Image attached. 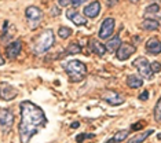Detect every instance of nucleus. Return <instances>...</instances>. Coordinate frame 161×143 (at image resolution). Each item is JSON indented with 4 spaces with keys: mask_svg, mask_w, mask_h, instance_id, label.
<instances>
[{
    "mask_svg": "<svg viewBox=\"0 0 161 143\" xmlns=\"http://www.w3.org/2000/svg\"><path fill=\"white\" fill-rule=\"evenodd\" d=\"M58 3H59V6H62V7H66L72 3V0H58Z\"/></svg>",
    "mask_w": 161,
    "mask_h": 143,
    "instance_id": "obj_28",
    "label": "nucleus"
},
{
    "mask_svg": "<svg viewBox=\"0 0 161 143\" xmlns=\"http://www.w3.org/2000/svg\"><path fill=\"white\" fill-rule=\"evenodd\" d=\"M158 25H160V26H161V17H160V19H158Z\"/></svg>",
    "mask_w": 161,
    "mask_h": 143,
    "instance_id": "obj_35",
    "label": "nucleus"
},
{
    "mask_svg": "<svg viewBox=\"0 0 161 143\" xmlns=\"http://www.w3.org/2000/svg\"><path fill=\"white\" fill-rule=\"evenodd\" d=\"M72 128H73V129H76V128H79L80 127V123H79V121H75V123H72V125H70Z\"/></svg>",
    "mask_w": 161,
    "mask_h": 143,
    "instance_id": "obj_31",
    "label": "nucleus"
},
{
    "mask_svg": "<svg viewBox=\"0 0 161 143\" xmlns=\"http://www.w3.org/2000/svg\"><path fill=\"white\" fill-rule=\"evenodd\" d=\"M58 35H59L61 39H68L72 35V29H69L66 26H61L59 30H58Z\"/></svg>",
    "mask_w": 161,
    "mask_h": 143,
    "instance_id": "obj_21",
    "label": "nucleus"
},
{
    "mask_svg": "<svg viewBox=\"0 0 161 143\" xmlns=\"http://www.w3.org/2000/svg\"><path fill=\"white\" fill-rule=\"evenodd\" d=\"M143 124H145L143 121H141V123H136V124H134V125H132V129H135V131H136V129H141Z\"/></svg>",
    "mask_w": 161,
    "mask_h": 143,
    "instance_id": "obj_30",
    "label": "nucleus"
},
{
    "mask_svg": "<svg viewBox=\"0 0 161 143\" xmlns=\"http://www.w3.org/2000/svg\"><path fill=\"white\" fill-rule=\"evenodd\" d=\"M120 46H121V39H120L119 36H116V37H113L112 40H109L105 47H106V50L113 52V51H117V48H119Z\"/></svg>",
    "mask_w": 161,
    "mask_h": 143,
    "instance_id": "obj_18",
    "label": "nucleus"
},
{
    "mask_svg": "<svg viewBox=\"0 0 161 143\" xmlns=\"http://www.w3.org/2000/svg\"><path fill=\"white\" fill-rule=\"evenodd\" d=\"M25 14H26L28 19H31V21H39L43 18V11L39 7H35V6H29L25 10Z\"/></svg>",
    "mask_w": 161,
    "mask_h": 143,
    "instance_id": "obj_13",
    "label": "nucleus"
},
{
    "mask_svg": "<svg viewBox=\"0 0 161 143\" xmlns=\"http://www.w3.org/2000/svg\"><path fill=\"white\" fill-rule=\"evenodd\" d=\"M4 63V61H3V58H2V55H0V65H3Z\"/></svg>",
    "mask_w": 161,
    "mask_h": 143,
    "instance_id": "obj_33",
    "label": "nucleus"
},
{
    "mask_svg": "<svg viewBox=\"0 0 161 143\" xmlns=\"http://www.w3.org/2000/svg\"><path fill=\"white\" fill-rule=\"evenodd\" d=\"M158 26H160L158 22L154 21V19H149V18H146V19L141 24V28L145 29V30H156Z\"/></svg>",
    "mask_w": 161,
    "mask_h": 143,
    "instance_id": "obj_19",
    "label": "nucleus"
},
{
    "mask_svg": "<svg viewBox=\"0 0 161 143\" xmlns=\"http://www.w3.org/2000/svg\"><path fill=\"white\" fill-rule=\"evenodd\" d=\"M147 98H149V92H147V91H143V92L139 95V99H141V101H146Z\"/></svg>",
    "mask_w": 161,
    "mask_h": 143,
    "instance_id": "obj_29",
    "label": "nucleus"
},
{
    "mask_svg": "<svg viewBox=\"0 0 161 143\" xmlns=\"http://www.w3.org/2000/svg\"><path fill=\"white\" fill-rule=\"evenodd\" d=\"M134 66L138 69L139 74L143 77V79H152L153 70H152V68H150L149 61L146 59L145 57H139V58H136V59L134 61Z\"/></svg>",
    "mask_w": 161,
    "mask_h": 143,
    "instance_id": "obj_4",
    "label": "nucleus"
},
{
    "mask_svg": "<svg viewBox=\"0 0 161 143\" xmlns=\"http://www.w3.org/2000/svg\"><path fill=\"white\" fill-rule=\"evenodd\" d=\"M65 70L68 72L70 80H73V81H81L83 77L87 73V68L80 61H69L65 65Z\"/></svg>",
    "mask_w": 161,
    "mask_h": 143,
    "instance_id": "obj_3",
    "label": "nucleus"
},
{
    "mask_svg": "<svg viewBox=\"0 0 161 143\" xmlns=\"http://www.w3.org/2000/svg\"><path fill=\"white\" fill-rule=\"evenodd\" d=\"M86 2H88V0H72L70 4H73V7H79V6L84 4Z\"/></svg>",
    "mask_w": 161,
    "mask_h": 143,
    "instance_id": "obj_26",
    "label": "nucleus"
},
{
    "mask_svg": "<svg viewBox=\"0 0 161 143\" xmlns=\"http://www.w3.org/2000/svg\"><path fill=\"white\" fill-rule=\"evenodd\" d=\"M102 98L112 106H119L125 102V98H124L123 95H120L119 92H116V91H110V90H106L103 95H102Z\"/></svg>",
    "mask_w": 161,
    "mask_h": 143,
    "instance_id": "obj_6",
    "label": "nucleus"
},
{
    "mask_svg": "<svg viewBox=\"0 0 161 143\" xmlns=\"http://www.w3.org/2000/svg\"><path fill=\"white\" fill-rule=\"evenodd\" d=\"M160 11V6L158 4H150L146 7V10H145V17H149V14L152 15V14H156V13H158Z\"/></svg>",
    "mask_w": 161,
    "mask_h": 143,
    "instance_id": "obj_20",
    "label": "nucleus"
},
{
    "mask_svg": "<svg viewBox=\"0 0 161 143\" xmlns=\"http://www.w3.org/2000/svg\"><path fill=\"white\" fill-rule=\"evenodd\" d=\"M68 54H79V52H81V48H80V46L79 44H70V46L68 47V51H66Z\"/></svg>",
    "mask_w": 161,
    "mask_h": 143,
    "instance_id": "obj_24",
    "label": "nucleus"
},
{
    "mask_svg": "<svg viewBox=\"0 0 161 143\" xmlns=\"http://www.w3.org/2000/svg\"><path fill=\"white\" fill-rule=\"evenodd\" d=\"M14 124V114L11 110L8 109H2L0 110V128L4 132L11 129Z\"/></svg>",
    "mask_w": 161,
    "mask_h": 143,
    "instance_id": "obj_5",
    "label": "nucleus"
},
{
    "mask_svg": "<svg viewBox=\"0 0 161 143\" xmlns=\"http://www.w3.org/2000/svg\"><path fill=\"white\" fill-rule=\"evenodd\" d=\"M128 135H130V131H127V129H124V131H119L117 134L114 135V140L116 142H123L125 138H128Z\"/></svg>",
    "mask_w": 161,
    "mask_h": 143,
    "instance_id": "obj_22",
    "label": "nucleus"
},
{
    "mask_svg": "<svg viewBox=\"0 0 161 143\" xmlns=\"http://www.w3.org/2000/svg\"><path fill=\"white\" fill-rule=\"evenodd\" d=\"M130 2H132V3H136V2H139V0H130Z\"/></svg>",
    "mask_w": 161,
    "mask_h": 143,
    "instance_id": "obj_34",
    "label": "nucleus"
},
{
    "mask_svg": "<svg viewBox=\"0 0 161 143\" xmlns=\"http://www.w3.org/2000/svg\"><path fill=\"white\" fill-rule=\"evenodd\" d=\"M150 68H152L153 73H157V72L161 70V63L160 62H152V63H150Z\"/></svg>",
    "mask_w": 161,
    "mask_h": 143,
    "instance_id": "obj_25",
    "label": "nucleus"
},
{
    "mask_svg": "<svg viewBox=\"0 0 161 143\" xmlns=\"http://www.w3.org/2000/svg\"><path fill=\"white\" fill-rule=\"evenodd\" d=\"M46 124V114L39 106L29 101L21 103V123L18 125L21 143H28Z\"/></svg>",
    "mask_w": 161,
    "mask_h": 143,
    "instance_id": "obj_1",
    "label": "nucleus"
},
{
    "mask_svg": "<svg viewBox=\"0 0 161 143\" xmlns=\"http://www.w3.org/2000/svg\"><path fill=\"white\" fill-rule=\"evenodd\" d=\"M54 44V32L51 29H47L43 33L36 37L35 44H33V52L36 55H42L47 52Z\"/></svg>",
    "mask_w": 161,
    "mask_h": 143,
    "instance_id": "obj_2",
    "label": "nucleus"
},
{
    "mask_svg": "<svg viewBox=\"0 0 161 143\" xmlns=\"http://www.w3.org/2000/svg\"><path fill=\"white\" fill-rule=\"evenodd\" d=\"M99 11H101V3L94 2V3H91L90 6H87L86 8H84V15L90 17V18H95L98 14H99Z\"/></svg>",
    "mask_w": 161,
    "mask_h": 143,
    "instance_id": "obj_14",
    "label": "nucleus"
},
{
    "mask_svg": "<svg viewBox=\"0 0 161 143\" xmlns=\"http://www.w3.org/2000/svg\"><path fill=\"white\" fill-rule=\"evenodd\" d=\"M154 118L157 123H161V98L158 99V102H157L154 107Z\"/></svg>",
    "mask_w": 161,
    "mask_h": 143,
    "instance_id": "obj_23",
    "label": "nucleus"
},
{
    "mask_svg": "<svg viewBox=\"0 0 161 143\" xmlns=\"http://www.w3.org/2000/svg\"><path fill=\"white\" fill-rule=\"evenodd\" d=\"M90 47H91V50H92V52L99 55V57L105 55V52H106V47L103 46V44H101L98 40H94V39L90 40Z\"/></svg>",
    "mask_w": 161,
    "mask_h": 143,
    "instance_id": "obj_15",
    "label": "nucleus"
},
{
    "mask_svg": "<svg viewBox=\"0 0 161 143\" xmlns=\"http://www.w3.org/2000/svg\"><path fill=\"white\" fill-rule=\"evenodd\" d=\"M153 129H147V131H145V132H141V134H138V135H135L134 138H130V140H128L127 143H143L146 139H147L150 135L153 134Z\"/></svg>",
    "mask_w": 161,
    "mask_h": 143,
    "instance_id": "obj_16",
    "label": "nucleus"
},
{
    "mask_svg": "<svg viewBox=\"0 0 161 143\" xmlns=\"http://www.w3.org/2000/svg\"><path fill=\"white\" fill-rule=\"evenodd\" d=\"M66 17H68V19H70L75 25H86L87 24V21H86V18L81 17L80 14L77 13L76 10H73V8H69L66 11Z\"/></svg>",
    "mask_w": 161,
    "mask_h": 143,
    "instance_id": "obj_12",
    "label": "nucleus"
},
{
    "mask_svg": "<svg viewBox=\"0 0 161 143\" xmlns=\"http://www.w3.org/2000/svg\"><path fill=\"white\" fill-rule=\"evenodd\" d=\"M106 143H116V140H114V139H113V138H110V139H109V140H106Z\"/></svg>",
    "mask_w": 161,
    "mask_h": 143,
    "instance_id": "obj_32",
    "label": "nucleus"
},
{
    "mask_svg": "<svg viewBox=\"0 0 161 143\" xmlns=\"http://www.w3.org/2000/svg\"><path fill=\"white\" fill-rule=\"evenodd\" d=\"M127 85L130 88H139L143 85V81H142V79H139L138 76L131 74L127 77Z\"/></svg>",
    "mask_w": 161,
    "mask_h": 143,
    "instance_id": "obj_17",
    "label": "nucleus"
},
{
    "mask_svg": "<svg viewBox=\"0 0 161 143\" xmlns=\"http://www.w3.org/2000/svg\"><path fill=\"white\" fill-rule=\"evenodd\" d=\"M17 90L10 84H2V87H0V95L4 101H11L17 96Z\"/></svg>",
    "mask_w": 161,
    "mask_h": 143,
    "instance_id": "obj_10",
    "label": "nucleus"
},
{
    "mask_svg": "<svg viewBox=\"0 0 161 143\" xmlns=\"http://www.w3.org/2000/svg\"><path fill=\"white\" fill-rule=\"evenodd\" d=\"M87 138H92V135H87V134H81V135H79L77 136V139H76V140H77L79 143L80 142H83L84 139H87Z\"/></svg>",
    "mask_w": 161,
    "mask_h": 143,
    "instance_id": "obj_27",
    "label": "nucleus"
},
{
    "mask_svg": "<svg viewBox=\"0 0 161 143\" xmlns=\"http://www.w3.org/2000/svg\"><path fill=\"white\" fill-rule=\"evenodd\" d=\"M114 32V19L113 18H106L102 22L99 29V37L101 39H109Z\"/></svg>",
    "mask_w": 161,
    "mask_h": 143,
    "instance_id": "obj_7",
    "label": "nucleus"
},
{
    "mask_svg": "<svg viewBox=\"0 0 161 143\" xmlns=\"http://www.w3.org/2000/svg\"><path fill=\"white\" fill-rule=\"evenodd\" d=\"M146 50H147V52L153 54V55L161 54V41L157 37L149 39L147 43H146Z\"/></svg>",
    "mask_w": 161,
    "mask_h": 143,
    "instance_id": "obj_11",
    "label": "nucleus"
},
{
    "mask_svg": "<svg viewBox=\"0 0 161 143\" xmlns=\"http://www.w3.org/2000/svg\"><path fill=\"white\" fill-rule=\"evenodd\" d=\"M21 50H22V43L19 40H15V41L10 43L6 48V54L10 59H15L18 55L21 54Z\"/></svg>",
    "mask_w": 161,
    "mask_h": 143,
    "instance_id": "obj_9",
    "label": "nucleus"
},
{
    "mask_svg": "<svg viewBox=\"0 0 161 143\" xmlns=\"http://www.w3.org/2000/svg\"><path fill=\"white\" fill-rule=\"evenodd\" d=\"M135 52V47L132 44H121V46L117 48V59L119 61H125Z\"/></svg>",
    "mask_w": 161,
    "mask_h": 143,
    "instance_id": "obj_8",
    "label": "nucleus"
}]
</instances>
